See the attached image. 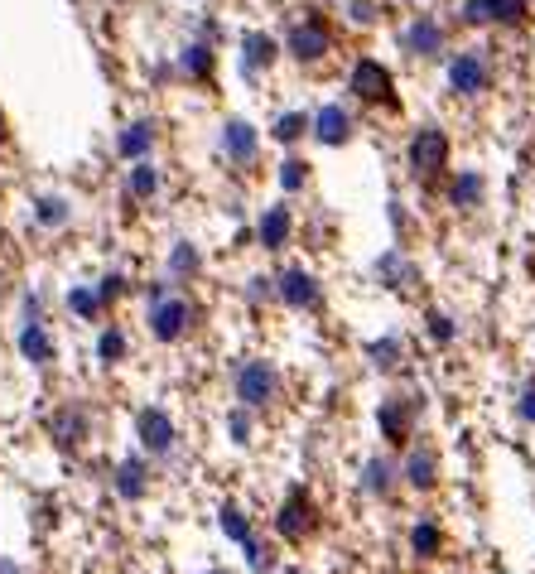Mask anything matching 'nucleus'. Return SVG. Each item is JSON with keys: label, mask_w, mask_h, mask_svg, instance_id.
<instances>
[{"label": "nucleus", "mask_w": 535, "mask_h": 574, "mask_svg": "<svg viewBox=\"0 0 535 574\" xmlns=\"http://www.w3.org/2000/svg\"><path fill=\"white\" fill-rule=\"evenodd\" d=\"M352 20H357V25H372V0H352Z\"/></svg>", "instance_id": "39"}, {"label": "nucleus", "mask_w": 535, "mask_h": 574, "mask_svg": "<svg viewBox=\"0 0 535 574\" xmlns=\"http://www.w3.org/2000/svg\"><path fill=\"white\" fill-rule=\"evenodd\" d=\"M222 150L237 164H251L256 160V131H251L246 121H227V126H222Z\"/></svg>", "instance_id": "15"}, {"label": "nucleus", "mask_w": 535, "mask_h": 574, "mask_svg": "<svg viewBox=\"0 0 535 574\" xmlns=\"http://www.w3.org/2000/svg\"><path fill=\"white\" fill-rule=\"evenodd\" d=\"M352 97H362V102H372V107H396V87H391V68H381L376 58H357L352 63Z\"/></svg>", "instance_id": "2"}, {"label": "nucleus", "mask_w": 535, "mask_h": 574, "mask_svg": "<svg viewBox=\"0 0 535 574\" xmlns=\"http://www.w3.org/2000/svg\"><path fill=\"white\" fill-rule=\"evenodd\" d=\"M290 227H295V218H290V208L285 203H275L266 218H261V246H270V251H280V246L290 242Z\"/></svg>", "instance_id": "16"}, {"label": "nucleus", "mask_w": 535, "mask_h": 574, "mask_svg": "<svg viewBox=\"0 0 535 574\" xmlns=\"http://www.w3.org/2000/svg\"><path fill=\"white\" fill-rule=\"evenodd\" d=\"M227 425H232V439H237V444L251 439V420H246V410H232V420H227Z\"/></svg>", "instance_id": "36"}, {"label": "nucleus", "mask_w": 535, "mask_h": 574, "mask_svg": "<svg viewBox=\"0 0 535 574\" xmlns=\"http://www.w3.org/2000/svg\"><path fill=\"white\" fill-rule=\"evenodd\" d=\"M429 333H434L439 343H449V338H454V324H449L444 314H429Z\"/></svg>", "instance_id": "37"}, {"label": "nucleus", "mask_w": 535, "mask_h": 574, "mask_svg": "<svg viewBox=\"0 0 535 574\" xmlns=\"http://www.w3.org/2000/svg\"><path fill=\"white\" fill-rule=\"evenodd\" d=\"M405 478H410V483H415V488H434V459H429V454H410V459H405Z\"/></svg>", "instance_id": "24"}, {"label": "nucleus", "mask_w": 535, "mask_h": 574, "mask_svg": "<svg viewBox=\"0 0 535 574\" xmlns=\"http://www.w3.org/2000/svg\"><path fill=\"white\" fill-rule=\"evenodd\" d=\"M0 140H5V116H0Z\"/></svg>", "instance_id": "42"}, {"label": "nucleus", "mask_w": 535, "mask_h": 574, "mask_svg": "<svg viewBox=\"0 0 535 574\" xmlns=\"http://www.w3.org/2000/svg\"><path fill=\"white\" fill-rule=\"evenodd\" d=\"M121 290H126V280H121V275H107V280H102V290H97V295H102V300H116V295H121Z\"/></svg>", "instance_id": "38"}, {"label": "nucleus", "mask_w": 535, "mask_h": 574, "mask_svg": "<svg viewBox=\"0 0 535 574\" xmlns=\"http://www.w3.org/2000/svg\"><path fill=\"white\" fill-rule=\"evenodd\" d=\"M155 189H160V174H155L150 164H135V169H131V193H135V198H150Z\"/></svg>", "instance_id": "28"}, {"label": "nucleus", "mask_w": 535, "mask_h": 574, "mask_svg": "<svg viewBox=\"0 0 535 574\" xmlns=\"http://www.w3.org/2000/svg\"><path fill=\"white\" fill-rule=\"evenodd\" d=\"M410 546L420 550V555H439V526H415V531H410Z\"/></svg>", "instance_id": "33"}, {"label": "nucleus", "mask_w": 535, "mask_h": 574, "mask_svg": "<svg viewBox=\"0 0 535 574\" xmlns=\"http://www.w3.org/2000/svg\"><path fill=\"white\" fill-rule=\"evenodd\" d=\"M102 295H97V290H73V295H68V309H73V314H82V319H97V314H102Z\"/></svg>", "instance_id": "26"}, {"label": "nucleus", "mask_w": 535, "mask_h": 574, "mask_svg": "<svg viewBox=\"0 0 535 574\" xmlns=\"http://www.w3.org/2000/svg\"><path fill=\"white\" fill-rule=\"evenodd\" d=\"M222 531H227L232 541H246V536H251V521L241 517V507H222Z\"/></svg>", "instance_id": "32"}, {"label": "nucleus", "mask_w": 535, "mask_h": 574, "mask_svg": "<svg viewBox=\"0 0 535 574\" xmlns=\"http://www.w3.org/2000/svg\"><path fill=\"white\" fill-rule=\"evenodd\" d=\"M449 198H454L458 208H478V198H482V179H478V174H458V179H454V189H449Z\"/></svg>", "instance_id": "22"}, {"label": "nucleus", "mask_w": 535, "mask_h": 574, "mask_svg": "<svg viewBox=\"0 0 535 574\" xmlns=\"http://www.w3.org/2000/svg\"><path fill=\"white\" fill-rule=\"evenodd\" d=\"M309 126H314V121H309L304 111H285V116L275 121V140H285V145H295V140L304 136Z\"/></svg>", "instance_id": "23"}, {"label": "nucleus", "mask_w": 535, "mask_h": 574, "mask_svg": "<svg viewBox=\"0 0 535 574\" xmlns=\"http://www.w3.org/2000/svg\"><path fill=\"white\" fill-rule=\"evenodd\" d=\"M444 49V29H439V20H429V15H420L415 25L405 29V54L415 58H434Z\"/></svg>", "instance_id": "11"}, {"label": "nucleus", "mask_w": 535, "mask_h": 574, "mask_svg": "<svg viewBox=\"0 0 535 574\" xmlns=\"http://www.w3.org/2000/svg\"><path fill=\"white\" fill-rule=\"evenodd\" d=\"M410 401H401V396H391V401H381V410H376V420H381V435L391 439V444H405L410 439Z\"/></svg>", "instance_id": "12"}, {"label": "nucleus", "mask_w": 535, "mask_h": 574, "mask_svg": "<svg viewBox=\"0 0 535 574\" xmlns=\"http://www.w3.org/2000/svg\"><path fill=\"white\" fill-rule=\"evenodd\" d=\"M449 87L463 92V97H478L482 87H487V58L482 54H458L449 63Z\"/></svg>", "instance_id": "9"}, {"label": "nucleus", "mask_w": 535, "mask_h": 574, "mask_svg": "<svg viewBox=\"0 0 535 574\" xmlns=\"http://www.w3.org/2000/svg\"><path fill=\"white\" fill-rule=\"evenodd\" d=\"M20 353H25L29 362H39V367H44V362L54 357V338H49L39 324H25V328H20Z\"/></svg>", "instance_id": "18"}, {"label": "nucleus", "mask_w": 535, "mask_h": 574, "mask_svg": "<svg viewBox=\"0 0 535 574\" xmlns=\"http://www.w3.org/2000/svg\"><path fill=\"white\" fill-rule=\"evenodd\" d=\"M34 213H39L44 227H63V222H68V203H63V198H39V208H34Z\"/></svg>", "instance_id": "29"}, {"label": "nucleus", "mask_w": 535, "mask_h": 574, "mask_svg": "<svg viewBox=\"0 0 535 574\" xmlns=\"http://www.w3.org/2000/svg\"><path fill=\"white\" fill-rule=\"evenodd\" d=\"M463 20L468 25H521L526 0H463Z\"/></svg>", "instance_id": "5"}, {"label": "nucleus", "mask_w": 535, "mask_h": 574, "mask_svg": "<svg viewBox=\"0 0 535 574\" xmlns=\"http://www.w3.org/2000/svg\"><path fill=\"white\" fill-rule=\"evenodd\" d=\"M237 396L241 406H266L275 396V367L270 362H246L237 372Z\"/></svg>", "instance_id": "7"}, {"label": "nucleus", "mask_w": 535, "mask_h": 574, "mask_svg": "<svg viewBox=\"0 0 535 574\" xmlns=\"http://www.w3.org/2000/svg\"><path fill=\"white\" fill-rule=\"evenodd\" d=\"M116 492L121 497H145V464L140 459H126L116 468Z\"/></svg>", "instance_id": "19"}, {"label": "nucleus", "mask_w": 535, "mask_h": 574, "mask_svg": "<svg viewBox=\"0 0 535 574\" xmlns=\"http://www.w3.org/2000/svg\"><path fill=\"white\" fill-rule=\"evenodd\" d=\"M275 54H280V44H275L270 34H261V29L241 39V68H246V73H261V68H270V63H275Z\"/></svg>", "instance_id": "14"}, {"label": "nucleus", "mask_w": 535, "mask_h": 574, "mask_svg": "<svg viewBox=\"0 0 535 574\" xmlns=\"http://www.w3.org/2000/svg\"><path fill=\"white\" fill-rule=\"evenodd\" d=\"M82 430H87V420H82V410H63V415H54V435L63 449H73L82 439Z\"/></svg>", "instance_id": "21"}, {"label": "nucleus", "mask_w": 535, "mask_h": 574, "mask_svg": "<svg viewBox=\"0 0 535 574\" xmlns=\"http://www.w3.org/2000/svg\"><path fill=\"white\" fill-rule=\"evenodd\" d=\"M304 179H309L304 160H295V155H290V160L280 164V184H285V193H299V189H304Z\"/></svg>", "instance_id": "30"}, {"label": "nucleus", "mask_w": 535, "mask_h": 574, "mask_svg": "<svg viewBox=\"0 0 535 574\" xmlns=\"http://www.w3.org/2000/svg\"><path fill=\"white\" fill-rule=\"evenodd\" d=\"M0 574H25L20 565H10V560H0Z\"/></svg>", "instance_id": "41"}, {"label": "nucleus", "mask_w": 535, "mask_h": 574, "mask_svg": "<svg viewBox=\"0 0 535 574\" xmlns=\"http://www.w3.org/2000/svg\"><path fill=\"white\" fill-rule=\"evenodd\" d=\"M275 290H280V300L290 304V309H314V304H319V280L304 271V266H295V271L280 275V285H275Z\"/></svg>", "instance_id": "10"}, {"label": "nucleus", "mask_w": 535, "mask_h": 574, "mask_svg": "<svg viewBox=\"0 0 535 574\" xmlns=\"http://www.w3.org/2000/svg\"><path fill=\"white\" fill-rule=\"evenodd\" d=\"M150 145H155V126H150V121H131V126L121 131V140H116V150H121L126 160H145Z\"/></svg>", "instance_id": "17"}, {"label": "nucleus", "mask_w": 535, "mask_h": 574, "mask_svg": "<svg viewBox=\"0 0 535 574\" xmlns=\"http://www.w3.org/2000/svg\"><path fill=\"white\" fill-rule=\"evenodd\" d=\"M184 73L188 78H198V82L213 78V49H208V44H188L184 49Z\"/></svg>", "instance_id": "20"}, {"label": "nucleus", "mask_w": 535, "mask_h": 574, "mask_svg": "<svg viewBox=\"0 0 535 574\" xmlns=\"http://www.w3.org/2000/svg\"><path fill=\"white\" fill-rule=\"evenodd\" d=\"M188 319H193L188 300H179V295H164V285H155V290H150V333H155L160 343H174V338H184V333H188Z\"/></svg>", "instance_id": "1"}, {"label": "nucleus", "mask_w": 535, "mask_h": 574, "mask_svg": "<svg viewBox=\"0 0 535 574\" xmlns=\"http://www.w3.org/2000/svg\"><path fill=\"white\" fill-rule=\"evenodd\" d=\"M275 531H280L285 541H304V536L314 531V502H309L304 488H295L285 497V507H280V517H275Z\"/></svg>", "instance_id": "6"}, {"label": "nucleus", "mask_w": 535, "mask_h": 574, "mask_svg": "<svg viewBox=\"0 0 535 574\" xmlns=\"http://www.w3.org/2000/svg\"><path fill=\"white\" fill-rule=\"evenodd\" d=\"M135 435H140V444H145L150 454H169V449H174V420H169L164 410H140V415H135Z\"/></svg>", "instance_id": "8"}, {"label": "nucleus", "mask_w": 535, "mask_h": 574, "mask_svg": "<svg viewBox=\"0 0 535 574\" xmlns=\"http://www.w3.org/2000/svg\"><path fill=\"white\" fill-rule=\"evenodd\" d=\"M367 353H372L376 367H386V372H391V367L401 362V343H396V338H381V343H372Z\"/></svg>", "instance_id": "31"}, {"label": "nucleus", "mask_w": 535, "mask_h": 574, "mask_svg": "<svg viewBox=\"0 0 535 574\" xmlns=\"http://www.w3.org/2000/svg\"><path fill=\"white\" fill-rule=\"evenodd\" d=\"M169 271H174V275H193V271H198V251H193L188 242H179V246H174V256H169Z\"/></svg>", "instance_id": "34"}, {"label": "nucleus", "mask_w": 535, "mask_h": 574, "mask_svg": "<svg viewBox=\"0 0 535 574\" xmlns=\"http://www.w3.org/2000/svg\"><path fill=\"white\" fill-rule=\"evenodd\" d=\"M241 546H246V560H251V570H256V574H270V570H275V560H270V550L261 546V541H251V536H246Z\"/></svg>", "instance_id": "35"}, {"label": "nucleus", "mask_w": 535, "mask_h": 574, "mask_svg": "<svg viewBox=\"0 0 535 574\" xmlns=\"http://www.w3.org/2000/svg\"><path fill=\"white\" fill-rule=\"evenodd\" d=\"M97 353H102V362H121V357H126V333H121V328H107V333H102V343H97Z\"/></svg>", "instance_id": "27"}, {"label": "nucleus", "mask_w": 535, "mask_h": 574, "mask_svg": "<svg viewBox=\"0 0 535 574\" xmlns=\"http://www.w3.org/2000/svg\"><path fill=\"white\" fill-rule=\"evenodd\" d=\"M449 164V136L434 131V126H420V136L410 140V169L415 179H439Z\"/></svg>", "instance_id": "3"}, {"label": "nucleus", "mask_w": 535, "mask_h": 574, "mask_svg": "<svg viewBox=\"0 0 535 574\" xmlns=\"http://www.w3.org/2000/svg\"><path fill=\"white\" fill-rule=\"evenodd\" d=\"M333 49V29L323 25L319 15H309V20H299L295 29H290V54L299 58V63H314V58H323Z\"/></svg>", "instance_id": "4"}, {"label": "nucleus", "mask_w": 535, "mask_h": 574, "mask_svg": "<svg viewBox=\"0 0 535 574\" xmlns=\"http://www.w3.org/2000/svg\"><path fill=\"white\" fill-rule=\"evenodd\" d=\"M521 415H526V420H535V386L521 396Z\"/></svg>", "instance_id": "40"}, {"label": "nucleus", "mask_w": 535, "mask_h": 574, "mask_svg": "<svg viewBox=\"0 0 535 574\" xmlns=\"http://www.w3.org/2000/svg\"><path fill=\"white\" fill-rule=\"evenodd\" d=\"M314 136H319L323 145H343V140H352V116L338 107V102L323 107L319 116H314Z\"/></svg>", "instance_id": "13"}, {"label": "nucleus", "mask_w": 535, "mask_h": 574, "mask_svg": "<svg viewBox=\"0 0 535 574\" xmlns=\"http://www.w3.org/2000/svg\"><path fill=\"white\" fill-rule=\"evenodd\" d=\"M391 473H396V468L386 464V459H372L367 473H362V488L367 492H391Z\"/></svg>", "instance_id": "25"}]
</instances>
